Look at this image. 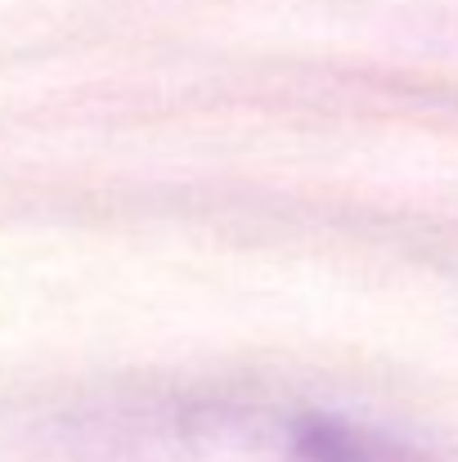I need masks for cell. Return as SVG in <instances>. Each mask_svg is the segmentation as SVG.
Segmentation results:
<instances>
[{
  "label": "cell",
  "mask_w": 458,
  "mask_h": 462,
  "mask_svg": "<svg viewBox=\"0 0 458 462\" xmlns=\"http://www.w3.org/2000/svg\"><path fill=\"white\" fill-rule=\"evenodd\" d=\"M59 462H441L418 445L302 404L122 395L59 422Z\"/></svg>",
  "instance_id": "1"
}]
</instances>
